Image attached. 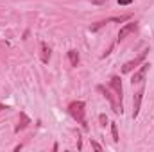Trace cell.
Instances as JSON below:
<instances>
[{
    "label": "cell",
    "instance_id": "1",
    "mask_svg": "<svg viewBox=\"0 0 154 152\" xmlns=\"http://www.w3.org/2000/svg\"><path fill=\"white\" fill-rule=\"evenodd\" d=\"M68 113L70 116L77 120L79 123H81V127L84 129V131H88V123H86V104L82 102V100H74V102H70L68 104Z\"/></svg>",
    "mask_w": 154,
    "mask_h": 152
},
{
    "label": "cell",
    "instance_id": "2",
    "mask_svg": "<svg viewBox=\"0 0 154 152\" xmlns=\"http://www.w3.org/2000/svg\"><path fill=\"white\" fill-rule=\"evenodd\" d=\"M147 52H149V48H145L143 52H140L134 59H131V61H127L124 66H122V74H129V72H133L138 65H142L143 61H145V57H147Z\"/></svg>",
    "mask_w": 154,
    "mask_h": 152
},
{
    "label": "cell",
    "instance_id": "3",
    "mask_svg": "<svg viewBox=\"0 0 154 152\" xmlns=\"http://www.w3.org/2000/svg\"><path fill=\"white\" fill-rule=\"evenodd\" d=\"M97 90H99V91H100V93H102V95L108 99V100H109V104H111V108H113V111H115V113H120V114L124 113L122 106H118V104L115 102V99H113V95H111V91H109L108 88H104L102 84H99V86H97Z\"/></svg>",
    "mask_w": 154,
    "mask_h": 152
},
{
    "label": "cell",
    "instance_id": "4",
    "mask_svg": "<svg viewBox=\"0 0 154 152\" xmlns=\"http://www.w3.org/2000/svg\"><path fill=\"white\" fill-rule=\"evenodd\" d=\"M131 18V14H124V16H115V18H108V20H102V22H97L95 25H91L90 27V31L91 32H97L100 27H104L106 23H109V22H118V23H122V22H127Z\"/></svg>",
    "mask_w": 154,
    "mask_h": 152
},
{
    "label": "cell",
    "instance_id": "5",
    "mask_svg": "<svg viewBox=\"0 0 154 152\" xmlns=\"http://www.w3.org/2000/svg\"><path fill=\"white\" fill-rule=\"evenodd\" d=\"M149 63H142V68L138 70V72H134V75L131 79V84L134 86V84H142L143 81H145V75H147V72H149Z\"/></svg>",
    "mask_w": 154,
    "mask_h": 152
},
{
    "label": "cell",
    "instance_id": "6",
    "mask_svg": "<svg viewBox=\"0 0 154 152\" xmlns=\"http://www.w3.org/2000/svg\"><path fill=\"white\" fill-rule=\"evenodd\" d=\"M109 86L113 88V91L116 93L118 100L122 102V97H124V90H122V81H120V77H118V75H113V77H111V81H109Z\"/></svg>",
    "mask_w": 154,
    "mask_h": 152
},
{
    "label": "cell",
    "instance_id": "7",
    "mask_svg": "<svg viewBox=\"0 0 154 152\" xmlns=\"http://www.w3.org/2000/svg\"><path fill=\"white\" fill-rule=\"evenodd\" d=\"M142 99H143V88L140 91L134 93V99H133V118H136L140 113V106H142Z\"/></svg>",
    "mask_w": 154,
    "mask_h": 152
},
{
    "label": "cell",
    "instance_id": "8",
    "mask_svg": "<svg viewBox=\"0 0 154 152\" xmlns=\"http://www.w3.org/2000/svg\"><path fill=\"white\" fill-rule=\"evenodd\" d=\"M138 29V25H136V22H131V23H125L122 29H120V32H118V41L120 39H124L125 36H129L131 32H134Z\"/></svg>",
    "mask_w": 154,
    "mask_h": 152
},
{
    "label": "cell",
    "instance_id": "9",
    "mask_svg": "<svg viewBox=\"0 0 154 152\" xmlns=\"http://www.w3.org/2000/svg\"><path fill=\"white\" fill-rule=\"evenodd\" d=\"M29 123H31V118L27 116V114L20 113V118H18V123H16V127H14V132H20V131H23L25 127H29Z\"/></svg>",
    "mask_w": 154,
    "mask_h": 152
},
{
    "label": "cell",
    "instance_id": "10",
    "mask_svg": "<svg viewBox=\"0 0 154 152\" xmlns=\"http://www.w3.org/2000/svg\"><path fill=\"white\" fill-rule=\"evenodd\" d=\"M39 47H41V63H48V59H50V47L45 43V41H41L39 43Z\"/></svg>",
    "mask_w": 154,
    "mask_h": 152
},
{
    "label": "cell",
    "instance_id": "11",
    "mask_svg": "<svg viewBox=\"0 0 154 152\" xmlns=\"http://www.w3.org/2000/svg\"><path fill=\"white\" fill-rule=\"evenodd\" d=\"M66 56H68V59H70V65H72V66H77V65H79V52H77V50H68V52H66Z\"/></svg>",
    "mask_w": 154,
    "mask_h": 152
},
{
    "label": "cell",
    "instance_id": "12",
    "mask_svg": "<svg viewBox=\"0 0 154 152\" xmlns=\"http://www.w3.org/2000/svg\"><path fill=\"white\" fill-rule=\"evenodd\" d=\"M111 134H113V141L118 143V127H116V123H111Z\"/></svg>",
    "mask_w": 154,
    "mask_h": 152
},
{
    "label": "cell",
    "instance_id": "13",
    "mask_svg": "<svg viewBox=\"0 0 154 152\" xmlns=\"http://www.w3.org/2000/svg\"><path fill=\"white\" fill-rule=\"evenodd\" d=\"M99 120H100V125H102V127L108 125V116H106V114H99Z\"/></svg>",
    "mask_w": 154,
    "mask_h": 152
},
{
    "label": "cell",
    "instance_id": "14",
    "mask_svg": "<svg viewBox=\"0 0 154 152\" xmlns=\"http://www.w3.org/2000/svg\"><path fill=\"white\" fill-rule=\"evenodd\" d=\"M91 147H93V149H95V150H102V147H100V145H99V143H97V141H93V140H91Z\"/></svg>",
    "mask_w": 154,
    "mask_h": 152
},
{
    "label": "cell",
    "instance_id": "15",
    "mask_svg": "<svg viewBox=\"0 0 154 152\" xmlns=\"http://www.w3.org/2000/svg\"><path fill=\"white\" fill-rule=\"evenodd\" d=\"M131 2H133V0H118V4H120V5H129Z\"/></svg>",
    "mask_w": 154,
    "mask_h": 152
},
{
    "label": "cell",
    "instance_id": "16",
    "mask_svg": "<svg viewBox=\"0 0 154 152\" xmlns=\"http://www.w3.org/2000/svg\"><path fill=\"white\" fill-rule=\"evenodd\" d=\"M2 109H7V106H4V104H0V111H2Z\"/></svg>",
    "mask_w": 154,
    "mask_h": 152
}]
</instances>
